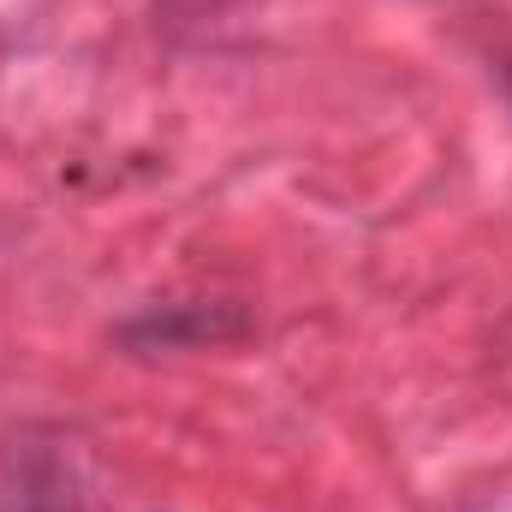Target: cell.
Returning <instances> with one entry per match:
<instances>
[{
    "label": "cell",
    "instance_id": "2",
    "mask_svg": "<svg viewBox=\"0 0 512 512\" xmlns=\"http://www.w3.org/2000/svg\"><path fill=\"white\" fill-rule=\"evenodd\" d=\"M501 78H507V90H512V60H507V66H501Z\"/></svg>",
    "mask_w": 512,
    "mask_h": 512
},
{
    "label": "cell",
    "instance_id": "1",
    "mask_svg": "<svg viewBox=\"0 0 512 512\" xmlns=\"http://www.w3.org/2000/svg\"><path fill=\"white\" fill-rule=\"evenodd\" d=\"M6 512H72V507H60V501H36V495H30V501H24V507H18V501H12V507Z\"/></svg>",
    "mask_w": 512,
    "mask_h": 512
}]
</instances>
